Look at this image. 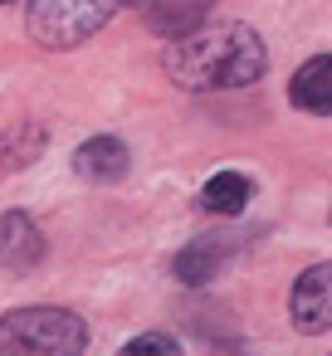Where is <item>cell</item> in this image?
Wrapping results in <instances>:
<instances>
[{"mask_svg":"<svg viewBox=\"0 0 332 356\" xmlns=\"http://www.w3.org/2000/svg\"><path fill=\"white\" fill-rule=\"evenodd\" d=\"M225 254H230V239H225V234H200V239H191V244L176 254V278H181V283H210V278L220 273Z\"/></svg>","mask_w":332,"mask_h":356,"instance_id":"7","label":"cell"},{"mask_svg":"<svg viewBox=\"0 0 332 356\" xmlns=\"http://www.w3.org/2000/svg\"><path fill=\"white\" fill-rule=\"evenodd\" d=\"M118 356H181V346H176L166 332H142V337H132Z\"/></svg>","mask_w":332,"mask_h":356,"instance_id":"11","label":"cell"},{"mask_svg":"<svg viewBox=\"0 0 332 356\" xmlns=\"http://www.w3.org/2000/svg\"><path fill=\"white\" fill-rule=\"evenodd\" d=\"M113 20V6H88V0H40L25 10V30L45 49H74L93 40Z\"/></svg>","mask_w":332,"mask_h":356,"instance_id":"3","label":"cell"},{"mask_svg":"<svg viewBox=\"0 0 332 356\" xmlns=\"http://www.w3.org/2000/svg\"><path fill=\"white\" fill-rule=\"evenodd\" d=\"M45 259V234L30 215L10 210L6 220H0V264H6L10 273H25Z\"/></svg>","mask_w":332,"mask_h":356,"instance_id":"5","label":"cell"},{"mask_svg":"<svg viewBox=\"0 0 332 356\" xmlns=\"http://www.w3.org/2000/svg\"><path fill=\"white\" fill-rule=\"evenodd\" d=\"M88 327L64 307H15L0 317V356H79Z\"/></svg>","mask_w":332,"mask_h":356,"instance_id":"2","label":"cell"},{"mask_svg":"<svg viewBox=\"0 0 332 356\" xmlns=\"http://www.w3.org/2000/svg\"><path fill=\"white\" fill-rule=\"evenodd\" d=\"M74 171H79L84 181L108 186V181L127 176V147H122L118 137H93V142H84V147L74 152Z\"/></svg>","mask_w":332,"mask_h":356,"instance_id":"6","label":"cell"},{"mask_svg":"<svg viewBox=\"0 0 332 356\" xmlns=\"http://www.w3.org/2000/svg\"><path fill=\"white\" fill-rule=\"evenodd\" d=\"M166 74L181 88H249L269 69V49L249 25H215V30H191L186 40H171L161 54Z\"/></svg>","mask_w":332,"mask_h":356,"instance_id":"1","label":"cell"},{"mask_svg":"<svg viewBox=\"0 0 332 356\" xmlns=\"http://www.w3.org/2000/svg\"><path fill=\"white\" fill-rule=\"evenodd\" d=\"M288 98H293V108H308V113H327V108H332V64H327V54L308 59V64L293 74Z\"/></svg>","mask_w":332,"mask_h":356,"instance_id":"8","label":"cell"},{"mask_svg":"<svg viewBox=\"0 0 332 356\" xmlns=\"http://www.w3.org/2000/svg\"><path fill=\"white\" fill-rule=\"evenodd\" d=\"M40 152H45V127H35V122H15L0 132V171H20Z\"/></svg>","mask_w":332,"mask_h":356,"instance_id":"10","label":"cell"},{"mask_svg":"<svg viewBox=\"0 0 332 356\" xmlns=\"http://www.w3.org/2000/svg\"><path fill=\"white\" fill-rule=\"evenodd\" d=\"M288 312H293V327L308 332V337H322L332 327V278H327V264H313L308 273H298Z\"/></svg>","mask_w":332,"mask_h":356,"instance_id":"4","label":"cell"},{"mask_svg":"<svg viewBox=\"0 0 332 356\" xmlns=\"http://www.w3.org/2000/svg\"><path fill=\"white\" fill-rule=\"evenodd\" d=\"M249 195H254L249 176H239V171H220V176L205 181V191H200V210H205V215H239V210L249 205Z\"/></svg>","mask_w":332,"mask_h":356,"instance_id":"9","label":"cell"}]
</instances>
